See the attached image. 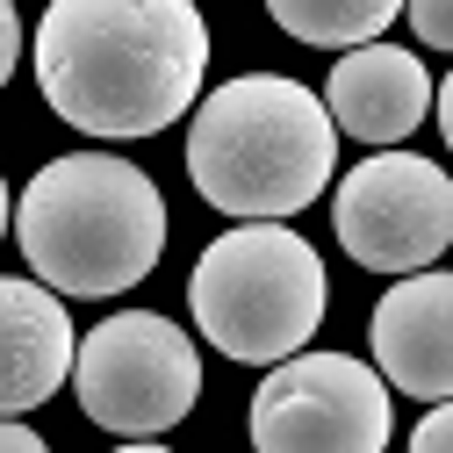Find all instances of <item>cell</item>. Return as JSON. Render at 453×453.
I'll use <instances>...</instances> for the list:
<instances>
[{
    "label": "cell",
    "instance_id": "obj_9",
    "mask_svg": "<svg viewBox=\"0 0 453 453\" xmlns=\"http://www.w3.org/2000/svg\"><path fill=\"white\" fill-rule=\"evenodd\" d=\"M324 108H331L338 137H360V144H381L388 151V144H403L432 116V73L418 65V50L374 36V43L346 50V58L331 65Z\"/></svg>",
    "mask_w": 453,
    "mask_h": 453
},
{
    "label": "cell",
    "instance_id": "obj_4",
    "mask_svg": "<svg viewBox=\"0 0 453 453\" xmlns=\"http://www.w3.org/2000/svg\"><path fill=\"white\" fill-rule=\"evenodd\" d=\"M324 259L288 223H238L202 245L188 273V310L202 338L238 367H280L288 353H303L324 324Z\"/></svg>",
    "mask_w": 453,
    "mask_h": 453
},
{
    "label": "cell",
    "instance_id": "obj_7",
    "mask_svg": "<svg viewBox=\"0 0 453 453\" xmlns=\"http://www.w3.org/2000/svg\"><path fill=\"white\" fill-rule=\"evenodd\" d=\"M331 231L367 273H425L453 245V180L418 151H374L338 180Z\"/></svg>",
    "mask_w": 453,
    "mask_h": 453
},
{
    "label": "cell",
    "instance_id": "obj_16",
    "mask_svg": "<svg viewBox=\"0 0 453 453\" xmlns=\"http://www.w3.org/2000/svg\"><path fill=\"white\" fill-rule=\"evenodd\" d=\"M432 108H439V130H446V151H453V73H446V87L432 94Z\"/></svg>",
    "mask_w": 453,
    "mask_h": 453
},
{
    "label": "cell",
    "instance_id": "obj_17",
    "mask_svg": "<svg viewBox=\"0 0 453 453\" xmlns=\"http://www.w3.org/2000/svg\"><path fill=\"white\" fill-rule=\"evenodd\" d=\"M8 223H15V202H8V180H0V238H8Z\"/></svg>",
    "mask_w": 453,
    "mask_h": 453
},
{
    "label": "cell",
    "instance_id": "obj_1",
    "mask_svg": "<svg viewBox=\"0 0 453 453\" xmlns=\"http://www.w3.org/2000/svg\"><path fill=\"white\" fill-rule=\"evenodd\" d=\"M209 73L195 0H50L36 22V87L80 137H158Z\"/></svg>",
    "mask_w": 453,
    "mask_h": 453
},
{
    "label": "cell",
    "instance_id": "obj_6",
    "mask_svg": "<svg viewBox=\"0 0 453 453\" xmlns=\"http://www.w3.org/2000/svg\"><path fill=\"white\" fill-rule=\"evenodd\" d=\"M252 453H388V381L353 353H288L252 388Z\"/></svg>",
    "mask_w": 453,
    "mask_h": 453
},
{
    "label": "cell",
    "instance_id": "obj_3",
    "mask_svg": "<svg viewBox=\"0 0 453 453\" xmlns=\"http://www.w3.org/2000/svg\"><path fill=\"white\" fill-rule=\"evenodd\" d=\"M15 245L58 296H123L165 252V195L123 151H65L22 188Z\"/></svg>",
    "mask_w": 453,
    "mask_h": 453
},
{
    "label": "cell",
    "instance_id": "obj_10",
    "mask_svg": "<svg viewBox=\"0 0 453 453\" xmlns=\"http://www.w3.org/2000/svg\"><path fill=\"white\" fill-rule=\"evenodd\" d=\"M73 360H80V338L58 288L0 273V418L50 403L73 381Z\"/></svg>",
    "mask_w": 453,
    "mask_h": 453
},
{
    "label": "cell",
    "instance_id": "obj_2",
    "mask_svg": "<svg viewBox=\"0 0 453 453\" xmlns=\"http://www.w3.org/2000/svg\"><path fill=\"white\" fill-rule=\"evenodd\" d=\"M338 173L331 108L288 73H238L188 123V180L238 223H288Z\"/></svg>",
    "mask_w": 453,
    "mask_h": 453
},
{
    "label": "cell",
    "instance_id": "obj_15",
    "mask_svg": "<svg viewBox=\"0 0 453 453\" xmlns=\"http://www.w3.org/2000/svg\"><path fill=\"white\" fill-rule=\"evenodd\" d=\"M0 453H50L29 425H15V418H0Z\"/></svg>",
    "mask_w": 453,
    "mask_h": 453
},
{
    "label": "cell",
    "instance_id": "obj_5",
    "mask_svg": "<svg viewBox=\"0 0 453 453\" xmlns=\"http://www.w3.org/2000/svg\"><path fill=\"white\" fill-rule=\"evenodd\" d=\"M80 411L116 439H158L202 403V353L158 310H116L80 338L73 360Z\"/></svg>",
    "mask_w": 453,
    "mask_h": 453
},
{
    "label": "cell",
    "instance_id": "obj_12",
    "mask_svg": "<svg viewBox=\"0 0 453 453\" xmlns=\"http://www.w3.org/2000/svg\"><path fill=\"white\" fill-rule=\"evenodd\" d=\"M403 15H411V29H418V43L453 50V0H403Z\"/></svg>",
    "mask_w": 453,
    "mask_h": 453
},
{
    "label": "cell",
    "instance_id": "obj_14",
    "mask_svg": "<svg viewBox=\"0 0 453 453\" xmlns=\"http://www.w3.org/2000/svg\"><path fill=\"white\" fill-rule=\"evenodd\" d=\"M15 58H22V15H15V0H0V87L15 80Z\"/></svg>",
    "mask_w": 453,
    "mask_h": 453
},
{
    "label": "cell",
    "instance_id": "obj_13",
    "mask_svg": "<svg viewBox=\"0 0 453 453\" xmlns=\"http://www.w3.org/2000/svg\"><path fill=\"white\" fill-rule=\"evenodd\" d=\"M411 453H453V395H446V403H432V411L418 418Z\"/></svg>",
    "mask_w": 453,
    "mask_h": 453
},
{
    "label": "cell",
    "instance_id": "obj_8",
    "mask_svg": "<svg viewBox=\"0 0 453 453\" xmlns=\"http://www.w3.org/2000/svg\"><path fill=\"white\" fill-rule=\"evenodd\" d=\"M367 346L388 388L418 395V403H446L453 395V273L425 266L403 273L367 317Z\"/></svg>",
    "mask_w": 453,
    "mask_h": 453
},
{
    "label": "cell",
    "instance_id": "obj_18",
    "mask_svg": "<svg viewBox=\"0 0 453 453\" xmlns=\"http://www.w3.org/2000/svg\"><path fill=\"white\" fill-rule=\"evenodd\" d=\"M116 453H173V446H158V439H130V446H116Z\"/></svg>",
    "mask_w": 453,
    "mask_h": 453
},
{
    "label": "cell",
    "instance_id": "obj_11",
    "mask_svg": "<svg viewBox=\"0 0 453 453\" xmlns=\"http://www.w3.org/2000/svg\"><path fill=\"white\" fill-rule=\"evenodd\" d=\"M266 15L288 29L296 43L360 50V43H374L395 15H403V0H266Z\"/></svg>",
    "mask_w": 453,
    "mask_h": 453
}]
</instances>
